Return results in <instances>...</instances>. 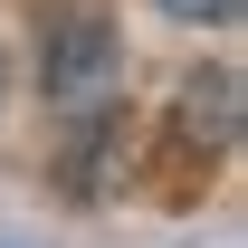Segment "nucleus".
<instances>
[{
  "label": "nucleus",
  "instance_id": "nucleus-1",
  "mask_svg": "<svg viewBox=\"0 0 248 248\" xmlns=\"http://www.w3.org/2000/svg\"><path fill=\"white\" fill-rule=\"evenodd\" d=\"M38 86H48V105H58L67 124L115 115V95H124V38H115V19H105L95 0H67L58 19L38 29Z\"/></svg>",
  "mask_w": 248,
  "mask_h": 248
},
{
  "label": "nucleus",
  "instance_id": "nucleus-3",
  "mask_svg": "<svg viewBox=\"0 0 248 248\" xmlns=\"http://www.w3.org/2000/svg\"><path fill=\"white\" fill-rule=\"evenodd\" d=\"M162 10H172V19H210V29H219V19H239V0H162Z\"/></svg>",
  "mask_w": 248,
  "mask_h": 248
},
{
  "label": "nucleus",
  "instance_id": "nucleus-2",
  "mask_svg": "<svg viewBox=\"0 0 248 248\" xmlns=\"http://www.w3.org/2000/svg\"><path fill=\"white\" fill-rule=\"evenodd\" d=\"M182 134L201 153H229L239 143V67H201L182 86Z\"/></svg>",
  "mask_w": 248,
  "mask_h": 248
}]
</instances>
